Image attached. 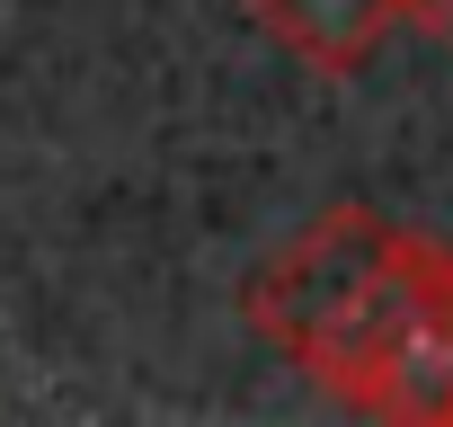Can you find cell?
I'll list each match as a JSON object with an SVG mask.
<instances>
[{
    "instance_id": "1",
    "label": "cell",
    "mask_w": 453,
    "mask_h": 427,
    "mask_svg": "<svg viewBox=\"0 0 453 427\" xmlns=\"http://www.w3.org/2000/svg\"><path fill=\"white\" fill-rule=\"evenodd\" d=\"M444 294H453V250H435L426 232L373 205H329L241 285V321L276 356H294L303 383L356 409V392L400 347V330Z\"/></svg>"
},
{
    "instance_id": "2",
    "label": "cell",
    "mask_w": 453,
    "mask_h": 427,
    "mask_svg": "<svg viewBox=\"0 0 453 427\" xmlns=\"http://www.w3.org/2000/svg\"><path fill=\"white\" fill-rule=\"evenodd\" d=\"M356 418H391V427H453V294L426 303L400 347L373 365V383L356 392Z\"/></svg>"
},
{
    "instance_id": "3",
    "label": "cell",
    "mask_w": 453,
    "mask_h": 427,
    "mask_svg": "<svg viewBox=\"0 0 453 427\" xmlns=\"http://www.w3.org/2000/svg\"><path fill=\"white\" fill-rule=\"evenodd\" d=\"M250 19H258L294 63H311L320 81H356V72L382 54V36H400L391 0H250Z\"/></svg>"
},
{
    "instance_id": "4",
    "label": "cell",
    "mask_w": 453,
    "mask_h": 427,
    "mask_svg": "<svg viewBox=\"0 0 453 427\" xmlns=\"http://www.w3.org/2000/svg\"><path fill=\"white\" fill-rule=\"evenodd\" d=\"M391 19L418 45H453V0H391Z\"/></svg>"
}]
</instances>
